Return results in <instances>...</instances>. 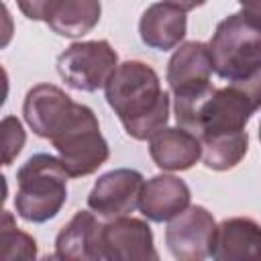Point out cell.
<instances>
[{"instance_id":"obj_18","label":"cell","mask_w":261,"mask_h":261,"mask_svg":"<svg viewBox=\"0 0 261 261\" xmlns=\"http://www.w3.org/2000/svg\"><path fill=\"white\" fill-rule=\"evenodd\" d=\"M0 257L6 261L12 259H35L37 257V243L31 234L22 232L8 210H2L0 222Z\"/></svg>"},{"instance_id":"obj_5","label":"cell","mask_w":261,"mask_h":261,"mask_svg":"<svg viewBox=\"0 0 261 261\" xmlns=\"http://www.w3.org/2000/svg\"><path fill=\"white\" fill-rule=\"evenodd\" d=\"M118 67V53L108 41H77L57 57L61 80L80 92H96L106 86Z\"/></svg>"},{"instance_id":"obj_6","label":"cell","mask_w":261,"mask_h":261,"mask_svg":"<svg viewBox=\"0 0 261 261\" xmlns=\"http://www.w3.org/2000/svg\"><path fill=\"white\" fill-rule=\"evenodd\" d=\"M143 184V175L137 169L118 167L106 171L90 190L88 208L106 220L128 216L135 208H139Z\"/></svg>"},{"instance_id":"obj_3","label":"cell","mask_w":261,"mask_h":261,"mask_svg":"<svg viewBox=\"0 0 261 261\" xmlns=\"http://www.w3.org/2000/svg\"><path fill=\"white\" fill-rule=\"evenodd\" d=\"M67 177L59 157L37 153L16 171V214L27 222H47L59 214L67 200Z\"/></svg>"},{"instance_id":"obj_8","label":"cell","mask_w":261,"mask_h":261,"mask_svg":"<svg viewBox=\"0 0 261 261\" xmlns=\"http://www.w3.org/2000/svg\"><path fill=\"white\" fill-rule=\"evenodd\" d=\"M77 102L71 100L61 88L53 84H37L33 86L22 102V114L31 130L51 141L73 116Z\"/></svg>"},{"instance_id":"obj_21","label":"cell","mask_w":261,"mask_h":261,"mask_svg":"<svg viewBox=\"0 0 261 261\" xmlns=\"http://www.w3.org/2000/svg\"><path fill=\"white\" fill-rule=\"evenodd\" d=\"M241 4V14L261 31V0H237Z\"/></svg>"},{"instance_id":"obj_16","label":"cell","mask_w":261,"mask_h":261,"mask_svg":"<svg viewBox=\"0 0 261 261\" xmlns=\"http://www.w3.org/2000/svg\"><path fill=\"white\" fill-rule=\"evenodd\" d=\"M100 0H53L45 22L59 37L77 39L100 22Z\"/></svg>"},{"instance_id":"obj_19","label":"cell","mask_w":261,"mask_h":261,"mask_svg":"<svg viewBox=\"0 0 261 261\" xmlns=\"http://www.w3.org/2000/svg\"><path fill=\"white\" fill-rule=\"evenodd\" d=\"M0 128H2V165L8 167L22 151L27 133L16 116H4Z\"/></svg>"},{"instance_id":"obj_7","label":"cell","mask_w":261,"mask_h":261,"mask_svg":"<svg viewBox=\"0 0 261 261\" xmlns=\"http://www.w3.org/2000/svg\"><path fill=\"white\" fill-rule=\"evenodd\" d=\"M214 230L216 220L204 206H188L167 224L165 243L175 259L200 261L210 257Z\"/></svg>"},{"instance_id":"obj_9","label":"cell","mask_w":261,"mask_h":261,"mask_svg":"<svg viewBox=\"0 0 261 261\" xmlns=\"http://www.w3.org/2000/svg\"><path fill=\"white\" fill-rule=\"evenodd\" d=\"M102 259L114 261H157L151 226L133 216L112 218L102 226Z\"/></svg>"},{"instance_id":"obj_4","label":"cell","mask_w":261,"mask_h":261,"mask_svg":"<svg viewBox=\"0 0 261 261\" xmlns=\"http://www.w3.org/2000/svg\"><path fill=\"white\" fill-rule=\"evenodd\" d=\"M51 143L69 177L90 175L110 157V147L100 133L98 118L86 104H77L71 120L51 139Z\"/></svg>"},{"instance_id":"obj_13","label":"cell","mask_w":261,"mask_h":261,"mask_svg":"<svg viewBox=\"0 0 261 261\" xmlns=\"http://www.w3.org/2000/svg\"><path fill=\"white\" fill-rule=\"evenodd\" d=\"M149 155L163 171H186L202 157V143L184 126H163L149 137Z\"/></svg>"},{"instance_id":"obj_22","label":"cell","mask_w":261,"mask_h":261,"mask_svg":"<svg viewBox=\"0 0 261 261\" xmlns=\"http://www.w3.org/2000/svg\"><path fill=\"white\" fill-rule=\"evenodd\" d=\"M161 2H167V4H171V6H175V8L184 10V12H190V10L198 8V6H202L206 0H161Z\"/></svg>"},{"instance_id":"obj_15","label":"cell","mask_w":261,"mask_h":261,"mask_svg":"<svg viewBox=\"0 0 261 261\" xmlns=\"http://www.w3.org/2000/svg\"><path fill=\"white\" fill-rule=\"evenodd\" d=\"M186 33H188L186 12L167 2L151 4L139 20L141 41L151 49L169 51L184 41Z\"/></svg>"},{"instance_id":"obj_17","label":"cell","mask_w":261,"mask_h":261,"mask_svg":"<svg viewBox=\"0 0 261 261\" xmlns=\"http://www.w3.org/2000/svg\"><path fill=\"white\" fill-rule=\"evenodd\" d=\"M200 143H202V161L208 169H214V171H228L237 167L249 151L247 130L210 137Z\"/></svg>"},{"instance_id":"obj_20","label":"cell","mask_w":261,"mask_h":261,"mask_svg":"<svg viewBox=\"0 0 261 261\" xmlns=\"http://www.w3.org/2000/svg\"><path fill=\"white\" fill-rule=\"evenodd\" d=\"M20 12L31 20H45L53 0H16Z\"/></svg>"},{"instance_id":"obj_2","label":"cell","mask_w":261,"mask_h":261,"mask_svg":"<svg viewBox=\"0 0 261 261\" xmlns=\"http://www.w3.org/2000/svg\"><path fill=\"white\" fill-rule=\"evenodd\" d=\"M208 49L218 77L261 90V31L241 12L228 14L218 22Z\"/></svg>"},{"instance_id":"obj_11","label":"cell","mask_w":261,"mask_h":261,"mask_svg":"<svg viewBox=\"0 0 261 261\" xmlns=\"http://www.w3.org/2000/svg\"><path fill=\"white\" fill-rule=\"evenodd\" d=\"M190 198L192 194L184 179L169 173H161L153 175L143 184L139 210L145 218L153 222H167L190 206Z\"/></svg>"},{"instance_id":"obj_10","label":"cell","mask_w":261,"mask_h":261,"mask_svg":"<svg viewBox=\"0 0 261 261\" xmlns=\"http://www.w3.org/2000/svg\"><path fill=\"white\" fill-rule=\"evenodd\" d=\"M210 257L218 261L261 259V224L245 216L222 220L216 224Z\"/></svg>"},{"instance_id":"obj_14","label":"cell","mask_w":261,"mask_h":261,"mask_svg":"<svg viewBox=\"0 0 261 261\" xmlns=\"http://www.w3.org/2000/svg\"><path fill=\"white\" fill-rule=\"evenodd\" d=\"M102 226L94 212L80 210L55 239V259L94 261L102 259Z\"/></svg>"},{"instance_id":"obj_12","label":"cell","mask_w":261,"mask_h":261,"mask_svg":"<svg viewBox=\"0 0 261 261\" xmlns=\"http://www.w3.org/2000/svg\"><path fill=\"white\" fill-rule=\"evenodd\" d=\"M212 57L208 43L202 41H188L181 43L167 63V84L173 94L194 92L204 88L212 75Z\"/></svg>"},{"instance_id":"obj_23","label":"cell","mask_w":261,"mask_h":261,"mask_svg":"<svg viewBox=\"0 0 261 261\" xmlns=\"http://www.w3.org/2000/svg\"><path fill=\"white\" fill-rule=\"evenodd\" d=\"M259 141H261V124H259Z\"/></svg>"},{"instance_id":"obj_1","label":"cell","mask_w":261,"mask_h":261,"mask_svg":"<svg viewBox=\"0 0 261 261\" xmlns=\"http://www.w3.org/2000/svg\"><path fill=\"white\" fill-rule=\"evenodd\" d=\"M104 92L108 106L135 141H147L169 120V94L161 90L157 71L143 61L118 63Z\"/></svg>"}]
</instances>
